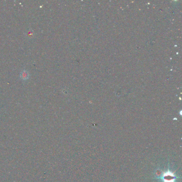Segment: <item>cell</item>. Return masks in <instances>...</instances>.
Masks as SVG:
<instances>
[{"label": "cell", "mask_w": 182, "mask_h": 182, "mask_svg": "<svg viewBox=\"0 0 182 182\" xmlns=\"http://www.w3.org/2000/svg\"><path fill=\"white\" fill-rule=\"evenodd\" d=\"M175 174L171 172L169 169L166 172L162 173L161 178L163 180V182H175V179L177 178Z\"/></svg>", "instance_id": "6da1fadb"}]
</instances>
